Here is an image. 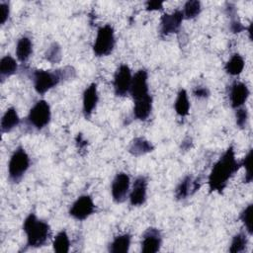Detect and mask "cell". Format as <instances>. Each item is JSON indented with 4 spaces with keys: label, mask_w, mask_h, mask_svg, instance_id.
<instances>
[{
    "label": "cell",
    "mask_w": 253,
    "mask_h": 253,
    "mask_svg": "<svg viewBox=\"0 0 253 253\" xmlns=\"http://www.w3.org/2000/svg\"><path fill=\"white\" fill-rule=\"evenodd\" d=\"M174 108H175V112L180 117H186L189 114L190 102L188 98V93L185 89H181L178 92L177 98L174 103Z\"/></svg>",
    "instance_id": "cell-24"
},
{
    "label": "cell",
    "mask_w": 253,
    "mask_h": 253,
    "mask_svg": "<svg viewBox=\"0 0 253 253\" xmlns=\"http://www.w3.org/2000/svg\"><path fill=\"white\" fill-rule=\"evenodd\" d=\"M44 57L50 63H58L62 58L61 46L57 42H52L45 50Z\"/></svg>",
    "instance_id": "cell-28"
},
{
    "label": "cell",
    "mask_w": 253,
    "mask_h": 253,
    "mask_svg": "<svg viewBox=\"0 0 253 253\" xmlns=\"http://www.w3.org/2000/svg\"><path fill=\"white\" fill-rule=\"evenodd\" d=\"M202 7L201 3L197 0H190L187 1L184 5V8L182 10L184 19H194L201 13Z\"/></svg>",
    "instance_id": "cell-27"
},
{
    "label": "cell",
    "mask_w": 253,
    "mask_h": 253,
    "mask_svg": "<svg viewBox=\"0 0 253 253\" xmlns=\"http://www.w3.org/2000/svg\"><path fill=\"white\" fill-rule=\"evenodd\" d=\"M240 166L241 163L235 158L234 148L229 146L212 166L208 180L210 191L221 193Z\"/></svg>",
    "instance_id": "cell-1"
},
{
    "label": "cell",
    "mask_w": 253,
    "mask_h": 253,
    "mask_svg": "<svg viewBox=\"0 0 253 253\" xmlns=\"http://www.w3.org/2000/svg\"><path fill=\"white\" fill-rule=\"evenodd\" d=\"M33 52V42L27 36L20 38L16 44V56L20 62H26Z\"/></svg>",
    "instance_id": "cell-19"
},
{
    "label": "cell",
    "mask_w": 253,
    "mask_h": 253,
    "mask_svg": "<svg viewBox=\"0 0 253 253\" xmlns=\"http://www.w3.org/2000/svg\"><path fill=\"white\" fill-rule=\"evenodd\" d=\"M31 165V159L22 146L12 153L8 163V177L12 183H19Z\"/></svg>",
    "instance_id": "cell-4"
},
{
    "label": "cell",
    "mask_w": 253,
    "mask_h": 253,
    "mask_svg": "<svg viewBox=\"0 0 253 253\" xmlns=\"http://www.w3.org/2000/svg\"><path fill=\"white\" fill-rule=\"evenodd\" d=\"M19 124H20V118L17 113V110L14 107H10L5 111V113L2 116L1 125H0L1 132L2 133L10 132L16 126H18Z\"/></svg>",
    "instance_id": "cell-18"
},
{
    "label": "cell",
    "mask_w": 253,
    "mask_h": 253,
    "mask_svg": "<svg viewBox=\"0 0 253 253\" xmlns=\"http://www.w3.org/2000/svg\"><path fill=\"white\" fill-rule=\"evenodd\" d=\"M116 44L115 31L111 25H104L97 31L93 44V52L96 56H107L112 53Z\"/></svg>",
    "instance_id": "cell-5"
},
{
    "label": "cell",
    "mask_w": 253,
    "mask_h": 253,
    "mask_svg": "<svg viewBox=\"0 0 253 253\" xmlns=\"http://www.w3.org/2000/svg\"><path fill=\"white\" fill-rule=\"evenodd\" d=\"M252 211H253V205L249 204L240 213V220L242 221L243 225L245 226L246 232L249 235H252L253 233V226H252Z\"/></svg>",
    "instance_id": "cell-29"
},
{
    "label": "cell",
    "mask_w": 253,
    "mask_h": 253,
    "mask_svg": "<svg viewBox=\"0 0 253 253\" xmlns=\"http://www.w3.org/2000/svg\"><path fill=\"white\" fill-rule=\"evenodd\" d=\"M184 20L182 10H175L172 13H165L160 19V35L162 37L177 33Z\"/></svg>",
    "instance_id": "cell-10"
},
{
    "label": "cell",
    "mask_w": 253,
    "mask_h": 253,
    "mask_svg": "<svg viewBox=\"0 0 253 253\" xmlns=\"http://www.w3.org/2000/svg\"><path fill=\"white\" fill-rule=\"evenodd\" d=\"M131 236L128 233H124L116 236L109 246V251L112 253H126L129 250Z\"/></svg>",
    "instance_id": "cell-21"
},
{
    "label": "cell",
    "mask_w": 253,
    "mask_h": 253,
    "mask_svg": "<svg viewBox=\"0 0 253 253\" xmlns=\"http://www.w3.org/2000/svg\"><path fill=\"white\" fill-rule=\"evenodd\" d=\"M129 187H130L129 176L125 172L118 173L115 176L111 186V193H112L113 200L118 204L124 203L126 200L127 195L129 193Z\"/></svg>",
    "instance_id": "cell-9"
},
{
    "label": "cell",
    "mask_w": 253,
    "mask_h": 253,
    "mask_svg": "<svg viewBox=\"0 0 253 253\" xmlns=\"http://www.w3.org/2000/svg\"><path fill=\"white\" fill-rule=\"evenodd\" d=\"M147 79H148V74L145 69L137 70L132 76L129 94L132 97L133 101L149 95Z\"/></svg>",
    "instance_id": "cell-11"
},
{
    "label": "cell",
    "mask_w": 253,
    "mask_h": 253,
    "mask_svg": "<svg viewBox=\"0 0 253 253\" xmlns=\"http://www.w3.org/2000/svg\"><path fill=\"white\" fill-rule=\"evenodd\" d=\"M23 230L27 237V246L31 248H40L43 246L50 236V227L48 223L39 219L34 212L29 213L25 218Z\"/></svg>",
    "instance_id": "cell-3"
},
{
    "label": "cell",
    "mask_w": 253,
    "mask_h": 253,
    "mask_svg": "<svg viewBox=\"0 0 253 253\" xmlns=\"http://www.w3.org/2000/svg\"><path fill=\"white\" fill-rule=\"evenodd\" d=\"M18 69L17 61L11 55H5L0 61V78L3 82L5 79L9 78L16 73Z\"/></svg>",
    "instance_id": "cell-22"
},
{
    "label": "cell",
    "mask_w": 253,
    "mask_h": 253,
    "mask_svg": "<svg viewBox=\"0 0 253 253\" xmlns=\"http://www.w3.org/2000/svg\"><path fill=\"white\" fill-rule=\"evenodd\" d=\"M230 31L232 33H240L243 30H246V28L241 24V22L239 20H237L236 18H231L230 21V27H229Z\"/></svg>",
    "instance_id": "cell-34"
},
{
    "label": "cell",
    "mask_w": 253,
    "mask_h": 253,
    "mask_svg": "<svg viewBox=\"0 0 253 253\" xmlns=\"http://www.w3.org/2000/svg\"><path fill=\"white\" fill-rule=\"evenodd\" d=\"M200 188V180L193 179L192 176H186L177 186L175 196L178 200H184L193 195Z\"/></svg>",
    "instance_id": "cell-16"
},
{
    "label": "cell",
    "mask_w": 253,
    "mask_h": 253,
    "mask_svg": "<svg viewBox=\"0 0 253 253\" xmlns=\"http://www.w3.org/2000/svg\"><path fill=\"white\" fill-rule=\"evenodd\" d=\"M244 65H245L244 58L239 53H234L227 60L224 68L227 74L231 76H237L243 71Z\"/></svg>",
    "instance_id": "cell-23"
},
{
    "label": "cell",
    "mask_w": 253,
    "mask_h": 253,
    "mask_svg": "<svg viewBox=\"0 0 253 253\" xmlns=\"http://www.w3.org/2000/svg\"><path fill=\"white\" fill-rule=\"evenodd\" d=\"M95 211V204L89 195H82L72 204L69 214L77 220H84Z\"/></svg>",
    "instance_id": "cell-8"
},
{
    "label": "cell",
    "mask_w": 253,
    "mask_h": 253,
    "mask_svg": "<svg viewBox=\"0 0 253 253\" xmlns=\"http://www.w3.org/2000/svg\"><path fill=\"white\" fill-rule=\"evenodd\" d=\"M235 119H236V125L243 128L245 127L247 121H248V111L244 107H240L238 109H235Z\"/></svg>",
    "instance_id": "cell-31"
},
{
    "label": "cell",
    "mask_w": 253,
    "mask_h": 253,
    "mask_svg": "<svg viewBox=\"0 0 253 253\" xmlns=\"http://www.w3.org/2000/svg\"><path fill=\"white\" fill-rule=\"evenodd\" d=\"M132 75L127 64H121L114 75V91L116 96L125 97L129 93Z\"/></svg>",
    "instance_id": "cell-7"
},
{
    "label": "cell",
    "mask_w": 253,
    "mask_h": 253,
    "mask_svg": "<svg viewBox=\"0 0 253 253\" xmlns=\"http://www.w3.org/2000/svg\"><path fill=\"white\" fill-rule=\"evenodd\" d=\"M193 95L199 99L202 98H207L210 95V91L207 87L205 86H197L194 90H193Z\"/></svg>",
    "instance_id": "cell-33"
},
{
    "label": "cell",
    "mask_w": 253,
    "mask_h": 253,
    "mask_svg": "<svg viewBox=\"0 0 253 253\" xmlns=\"http://www.w3.org/2000/svg\"><path fill=\"white\" fill-rule=\"evenodd\" d=\"M152 110V97L151 95L144 96L137 100H134L133 116L140 121H145Z\"/></svg>",
    "instance_id": "cell-17"
},
{
    "label": "cell",
    "mask_w": 253,
    "mask_h": 253,
    "mask_svg": "<svg viewBox=\"0 0 253 253\" xmlns=\"http://www.w3.org/2000/svg\"><path fill=\"white\" fill-rule=\"evenodd\" d=\"M162 237L160 231L155 227H149L143 233L141 239V252L156 253L160 250Z\"/></svg>",
    "instance_id": "cell-12"
},
{
    "label": "cell",
    "mask_w": 253,
    "mask_h": 253,
    "mask_svg": "<svg viewBox=\"0 0 253 253\" xmlns=\"http://www.w3.org/2000/svg\"><path fill=\"white\" fill-rule=\"evenodd\" d=\"M250 95V91L246 84L240 81H235L230 86L229 99L230 104L233 109H238L243 107Z\"/></svg>",
    "instance_id": "cell-14"
},
{
    "label": "cell",
    "mask_w": 253,
    "mask_h": 253,
    "mask_svg": "<svg viewBox=\"0 0 253 253\" xmlns=\"http://www.w3.org/2000/svg\"><path fill=\"white\" fill-rule=\"evenodd\" d=\"M147 197V179L144 176L137 177L129 191V203L133 207L142 206Z\"/></svg>",
    "instance_id": "cell-13"
},
{
    "label": "cell",
    "mask_w": 253,
    "mask_h": 253,
    "mask_svg": "<svg viewBox=\"0 0 253 253\" xmlns=\"http://www.w3.org/2000/svg\"><path fill=\"white\" fill-rule=\"evenodd\" d=\"M75 76V70L71 66H65L57 70L36 69L32 73V79L36 92L43 95L62 80Z\"/></svg>",
    "instance_id": "cell-2"
},
{
    "label": "cell",
    "mask_w": 253,
    "mask_h": 253,
    "mask_svg": "<svg viewBox=\"0 0 253 253\" xmlns=\"http://www.w3.org/2000/svg\"><path fill=\"white\" fill-rule=\"evenodd\" d=\"M51 112L48 103L45 100H39L31 108L27 121L31 126L41 130L49 124Z\"/></svg>",
    "instance_id": "cell-6"
},
{
    "label": "cell",
    "mask_w": 253,
    "mask_h": 253,
    "mask_svg": "<svg viewBox=\"0 0 253 253\" xmlns=\"http://www.w3.org/2000/svg\"><path fill=\"white\" fill-rule=\"evenodd\" d=\"M154 149L153 144L143 137H135L129 146V153L133 156H141Z\"/></svg>",
    "instance_id": "cell-20"
},
{
    "label": "cell",
    "mask_w": 253,
    "mask_h": 253,
    "mask_svg": "<svg viewBox=\"0 0 253 253\" xmlns=\"http://www.w3.org/2000/svg\"><path fill=\"white\" fill-rule=\"evenodd\" d=\"M99 97H98V91H97V84L91 83L83 92V114L86 119H89L94 110L96 109L97 103H98Z\"/></svg>",
    "instance_id": "cell-15"
},
{
    "label": "cell",
    "mask_w": 253,
    "mask_h": 253,
    "mask_svg": "<svg viewBox=\"0 0 253 253\" xmlns=\"http://www.w3.org/2000/svg\"><path fill=\"white\" fill-rule=\"evenodd\" d=\"M52 247L53 250L58 253H67L69 251L70 240L65 230H61L55 235L52 242Z\"/></svg>",
    "instance_id": "cell-25"
},
{
    "label": "cell",
    "mask_w": 253,
    "mask_h": 253,
    "mask_svg": "<svg viewBox=\"0 0 253 253\" xmlns=\"http://www.w3.org/2000/svg\"><path fill=\"white\" fill-rule=\"evenodd\" d=\"M248 244V238H247V234L245 232H238L236 233L231 240L230 246L228 251L231 253H240L243 252L246 248Z\"/></svg>",
    "instance_id": "cell-26"
},
{
    "label": "cell",
    "mask_w": 253,
    "mask_h": 253,
    "mask_svg": "<svg viewBox=\"0 0 253 253\" xmlns=\"http://www.w3.org/2000/svg\"><path fill=\"white\" fill-rule=\"evenodd\" d=\"M146 10L147 11H158L163 10V2L160 1H148L146 2Z\"/></svg>",
    "instance_id": "cell-35"
},
{
    "label": "cell",
    "mask_w": 253,
    "mask_h": 253,
    "mask_svg": "<svg viewBox=\"0 0 253 253\" xmlns=\"http://www.w3.org/2000/svg\"><path fill=\"white\" fill-rule=\"evenodd\" d=\"M10 14V8L9 4L7 2H1L0 3V24L4 25L6 21L9 18Z\"/></svg>",
    "instance_id": "cell-32"
},
{
    "label": "cell",
    "mask_w": 253,
    "mask_h": 253,
    "mask_svg": "<svg viewBox=\"0 0 253 253\" xmlns=\"http://www.w3.org/2000/svg\"><path fill=\"white\" fill-rule=\"evenodd\" d=\"M251 156H252V150L250 149L246 156L243 158V160L240 162L241 166L245 168V178H244V183H250L252 181V171H251Z\"/></svg>",
    "instance_id": "cell-30"
}]
</instances>
